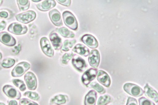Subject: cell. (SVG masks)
<instances>
[{
    "label": "cell",
    "mask_w": 158,
    "mask_h": 105,
    "mask_svg": "<svg viewBox=\"0 0 158 105\" xmlns=\"http://www.w3.org/2000/svg\"><path fill=\"white\" fill-rule=\"evenodd\" d=\"M63 17L66 26L73 30H77L78 28V24L75 17L71 12L68 11H64L63 14Z\"/></svg>",
    "instance_id": "cell-1"
},
{
    "label": "cell",
    "mask_w": 158,
    "mask_h": 105,
    "mask_svg": "<svg viewBox=\"0 0 158 105\" xmlns=\"http://www.w3.org/2000/svg\"><path fill=\"white\" fill-rule=\"evenodd\" d=\"M97 75L98 81L106 87H109L110 85L111 80L109 76L106 72L103 70H99Z\"/></svg>",
    "instance_id": "cell-15"
},
{
    "label": "cell",
    "mask_w": 158,
    "mask_h": 105,
    "mask_svg": "<svg viewBox=\"0 0 158 105\" xmlns=\"http://www.w3.org/2000/svg\"><path fill=\"white\" fill-rule=\"evenodd\" d=\"M72 63L74 68L80 72L84 71L87 67L85 61L80 57L73 58Z\"/></svg>",
    "instance_id": "cell-17"
},
{
    "label": "cell",
    "mask_w": 158,
    "mask_h": 105,
    "mask_svg": "<svg viewBox=\"0 0 158 105\" xmlns=\"http://www.w3.org/2000/svg\"><path fill=\"white\" fill-rule=\"evenodd\" d=\"M8 105H18V103L16 101L12 100L9 102Z\"/></svg>",
    "instance_id": "cell-37"
},
{
    "label": "cell",
    "mask_w": 158,
    "mask_h": 105,
    "mask_svg": "<svg viewBox=\"0 0 158 105\" xmlns=\"http://www.w3.org/2000/svg\"><path fill=\"white\" fill-rule=\"evenodd\" d=\"M19 10L23 11L29 9L30 2L27 0H18L17 1Z\"/></svg>",
    "instance_id": "cell-23"
},
{
    "label": "cell",
    "mask_w": 158,
    "mask_h": 105,
    "mask_svg": "<svg viewBox=\"0 0 158 105\" xmlns=\"http://www.w3.org/2000/svg\"><path fill=\"white\" fill-rule=\"evenodd\" d=\"M73 51L84 57H87L89 53V50L88 48L81 44H77L73 48Z\"/></svg>",
    "instance_id": "cell-20"
},
{
    "label": "cell",
    "mask_w": 158,
    "mask_h": 105,
    "mask_svg": "<svg viewBox=\"0 0 158 105\" xmlns=\"http://www.w3.org/2000/svg\"><path fill=\"white\" fill-rule=\"evenodd\" d=\"M139 105H155L154 103L144 97L139 99Z\"/></svg>",
    "instance_id": "cell-32"
},
{
    "label": "cell",
    "mask_w": 158,
    "mask_h": 105,
    "mask_svg": "<svg viewBox=\"0 0 158 105\" xmlns=\"http://www.w3.org/2000/svg\"><path fill=\"white\" fill-rule=\"evenodd\" d=\"M88 61L90 66L92 67H98L100 63V56L98 50L94 49L91 51L88 58Z\"/></svg>",
    "instance_id": "cell-12"
},
{
    "label": "cell",
    "mask_w": 158,
    "mask_h": 105,
    "mask_svg": "<svg viewBox=\"0 0 158 105\" xmlns=\"http://www.w3.org/2000/svg\"><path fill=\"white\" fill-rule=\"evenodd\" d=\"M2 53H1V52H0V60H1V59H2Z\"/></svg>",
    "instance_id": "cell-39"
},
{
    "label": "cell",
    "mask_w": 158,
    "mask_h": 105,
    "mask_svg": "<svg viewBox=\"0 0 158 105\" xmlns=\"http://www.w3.org/2000/svg\"><path fill=\"white\" fill-rule=\"evenodd\" d=\"M8 14L7 12H5V11H2L0 12V17L1 18H8Z\"/></svg>",
    "instance_id": "cell-36"
},
{
    "label": "cell",
    "mask_w": 158,
    "mask_h": 105,
    "mask_svg": "<svg viewBox=\"0 0 158 105\" xmlns=\"http://www.w3.org/2000/svg\"><path fill=\"white\" fill-rule=\"evenodd\" d=\"M8 31L14 35H22L27 33L28 28L25 25L18 23H13L8 26Z\"/></svg>",
    "instance_id": "cell-5"
},
{
    "label": "cell",
    "mask_w": 158,
    "mask_h": 105,
    "mask_svg": "<svg viewBox=\"0 0 158 105\" xmlns=\"http://www.w3.org/2000/svg\"><path fill=\"white\" fill-rule=\"evenodd\" d=\"M36 12L32 10L26 11L18 14L15 16L17 20L24 24H27L33 21L36 18Z\"/></svg>",
    "instance_id": "cell-3"
},
{
    "label": "cell",
    "mask_w": 158,
    "mask_h": 105,
    "mask_svg": "<svg viewBox=\"0 0 158 105\" xmlns=\"http://www.w3.org/2000/svg\"><path fill=\"white\" fill-rule=\"evenodd\" d=\"M144 93L147 97L153 100L156 103H158V95L157 92L149 86L148 84H146L144 87Z\"/></svg>",
    "instance_id": "cell-18"
},
{
    "label": "cell",
    "mask_w": 158,
    "mask_h": 105,
    "mask_svg": "<svg viewBox=\"0 0 158 105\" xmlns=\"http://www.w3.org/2000/svg\"><path fill=\"white\" fill-rule=\"evenodd\" d=\"M6 26V23L5 21H2L0 23V31L4 30Z\"/></svg>",
    "instance_id": "cell-35"
},
{
    "label": "cell",
    "mask_w": 158,
    "mask_h": 105,
    "mask_svg": "<svg viewBox=\"0 0 158 105\" xmlns=\"http://www.w3.org/2000/svg\"><path fill=\"white\" fill-rule=\"evenodd\" d=\"M124 90L128 94L135 97H139L143 94L144 91L139 86L131 83H127L123 86Z\"/></svg>",
    "instance_id": "cell-4"
},
{
    "label": "cell",
    "mask_w": 158,
    "mask_h": 105,
    "mask_svg": "<svg viewBox=\"0 0 158 105\" xmlns=\"http://www.w3.org/2000/svg\"><path fill=\"white\" fill-rule=\"evenodd\" d=\"M2 90L4 93L10 99L19 100L22 96L17 89L10 85H5L3 87Z\"/></svg>",
    "instance_id": "cell-7"
},
{
    "label": "cell",
    "mask_w": 158,
    "mask_h": 105,
    "mask_svg": "<svg viewBox=\"0 0 158 105\" xmlns=\"http://www.w3.org/2000/svg\"><path fill=\"white\" fill-rule=\"evenodd\" d=\"M81 40L83 43L91 48L94 49L98 47V41L92 35L88 34L84 35L82 37Z\"/></svg>",
    "instance_id": "cell-13"
},
{
    "label": "cell",
    "mask_w": 158,
    "mask_h": 105,
    "mask_svg": "<svg viewBox=\"0 0 158 105\" xmlns=\"http://www.w3.org/2000/svg\"><path fill=\"white\" fill-rule=\"evenodd\" d=\"M0 42L4 45L10 47L13 46L16 43L15 38L6 32H0Z\"/></svg>",
    "instance_id": "cell-9"
},
{
    "label": "cell",
    "mask_w": 158,
    "mask_h": 105,
    "mask_svg": "<svg viewBox=\"0 0 158 105\" xmlns=\"http://www.w3.org/2000/svg\"><path fill=\"white\" fill-rule=\"evenodd\" d=\"M40 44L42 52L49 57H53L54 52L48 39L46 37H42L40 40Z\"/></svg>",
    "instance_id": "cell-6"
},
{
    "label": "cell",
    "mask_w": 158,
    "mask_h": 105,
    "mask_svg": "<svg viewBox=\"0 0 158 105\" xmlns=\"http://www.w3.org/2000/svg\"><path fill=\"white\" fill-rule=\"evenodd\" d=\"M111 98L109 95L101 96L99 99L98 102V105H106L110 103Z\"/></svg>",
    "instance_id": "cell-27"
},
{
    "label": "cell",
    "mask_w": 158,
    "mask_h": 105,
    "mask_svg": "<svg viewBox=\"0 0 158 105\" xmlns=\"http://www.w3.org/2000/svg\"><path fill=\"white\" fill-rule=\"evenodd\" d=\"M19 104L20 105H39L35 102L27 99H21L19 101Z\"/></svg>",
    "instance_id": "cell-31"
},
{
    "label": "cell",
    "mask_w": 158,
    "mask_h": 105,
    "mask_svg": "<svg viewBox=\"0 0 158 105\" xmlns=\"http://www.w3.org/2000/svg\"><path fill=\"white\" fill-rule=\"evenodd\" d=\"M97 74V69H90L87 70L82 76V82L87 86L95 78Z\"/></svg>",
    "instance_id": "cell-10"
},
{
    "label": "cell",
    "mask_w": 158,
    "mask_h": 105,
    "mask_svg": "<svg viewBox=\"0 0 158 105\" xmlns=\"http://www.w3.org/2000/svg\"><path fill=\"white\" fill-rule=\"evenodd\" d=\"M15 63V59L10 58H6L1 62V66L4 68L8 69L14 66Z\"/></svg>",
    "instance_id": "cell-25"
},
{
    "label": "cell",
    "mask_w": 158,
    "mask_h": 105,
    "mask_svg": "<svg viewBox=\"0 0 158 105\" xmlns=\"http://www.w3.org/2000/svg\"><path fill=\"white\" fill-rule=\"evenodd\" d=\"M56 5V1L54 0H48L38 4L36 5V6L40 10L46 12L54 7Z\"/></svg>",
    "instance_id": "cell-14"
},
{
    "label": "cell",
    "mask_w": 158,
    "mask_h": 105,
    "mask_svg": "<svg viewBox=\"0 0 158 105\" xmlns=\"http://www.w3.org/2000/svg\"><path fill=\"white\" fill-rule=\"evenodd\" d=\"M30 67V65L27 62H20L12 69L11 74L13 77H20L23 76Z\"/></svg>",
    "instance_id": "cell-2"
},
{
    "label": "cell",
    "mask_w": 158,
    "mask_h": 105,
    "mask_svg": "<svg viewBox=\"0 0 158 105\" xmlns=\"http://www.w3.org/2000/svg\"><path fill=\"white\" fill-rule=\"evenodd\" d=\"M0 105H6L5 103H0Z\"/></svg>",
    "instance_id": "cell-41"
},
{
    "label": "cell",
    "mask_w": 158,
    "mask_h": 105,
    "mask_svg": "<svg viewBox=\"0 0 158 105\" xmlns=\"http://www.w3.org/2000/svg\"><path fill=\"white\" fill-rule=\"evenodd\" d=\"M24 79L28 88L34 90L37 86V79L35 75L32 72H29L25 74Z\"/></svg>",
    "instance_id": "cell-8"
},
{
    "label": "cell",
    "mask_w": 158,
    "mask_h": 105,
    "mask_svg": "<svg viewBox=\"0 0 158 105\" xmlns=\"http://www.w3.org/2000/svg\"><path fill=\"white\" fill-rule=\"evenodd\" d=\"M49 15L51 21L55 26L60 27L63 25L61 15L57 10H52L49 12Z\"/></svg>",
    "instance_id": "cell-11"
},
{
    "label": "cell",
    "mask_w": 158,
    "mask_h": 105,
    "mask_svg": "<svg viewBox=\"0 0 158 105\" xmlns=\"http://www.w3.org/2000/svg\"><path fill=\"white\" fill-rule=\"evenodd\" d=\"M76 42L77 41L76 40H65L63 46H62L61 50L64 52H68L73 48V45L76 44Z\"/></svg>",
    "instance_id": "cell-24"
},
{
    "label": "cell",
    "mask_w": 158,
    "mask_h": 105,
    "mask_svg": "<svg viewBox=\"0 0 158 105\" xmlns=\"http://www.w3.org/2000/svg\"><path fill=\"white\" fill-rule=\"evenodd\" d=\"M127 105H138L137 101L135 98L129 97L128 99Z\"/></svg>",
    "instance_id": "cell-34"
},
{
    "label": "cell",
    "mask_w": 158,
    "mask_h": 105,
    "mask_svg": "<svg viewBox=\"0 0 158 105\" xmlns=\"http://www.w3.org/2000/svg\"><path fill=\"white\" fill-rule=\"evenodd\" d=\"M56 31L58 32L63 37L66 38H73L75 37L74 32L69 30L67 28L62 27L60 28H57Z\"/></svg>",
    "instance_id": "cell-22"
},
{
    "label": "cell",
    "mask_w": 158,
    "mask_h": 105,
    "mask_svg": "<svg viewBox=\"0 0 158 105\" xmlns=\"http://www.w3.org/2000/svg\"><path fill=\"white\" fill-rule=\"evenodd\" d=\"M90 87L96 90L98 93L101 94H103L106 92L105 89L102 86H100L97 82H93L90 84Z\"/></svg>",
    "instance_id": "cell-29"
},
{
    "label": "cell",
    "mask_w": 158,
    "mask_h": 105,
    "mask_svg": "<svg viewBox=\"0 0 158 105\" xmlns=\"http://www.w3.org/2000/svg\"><path fill=\"white\" fill-rule=\"evenodd\" d=\"M49 39L55 49L59 50L61 49L62 42L61 38L56 32H52L49 35Z\"/></svg>",
    "instance_id": "cell-16"
},
{
    "label": "cell",
    "mask_w": 158,
    "mask_h": 105,
    "mask_svg": "<svg viewBox=\"0 0 158 105\" xmlns=\"http://www.w3.org/2000/svg\"><path fill=\"white\" fill-rule=\"evenodd\" d=\"M57 1L60 5L68 7L70 6L71 2L70 0H57Z\"/></svg>",
    "instance_id": "cell-33"
},
{
    "label": "cell",
    "mask_w": 158,
    "mask_h": 105,
    "mask_svg": "<svg viewBox=\"0 0 158 105\" xmlns=\"http://www.w3.org/2000/svg\"><path fill=\"white\" fill-rule=\"evenodd\" d=\"M97 99V93L94 90L89 92L85 99V105H95Z\"/></svg>",
    "instance_id": "cell-19"
},
{
    "label": "cell",
    "mask_w": 158,
    "mask_h": 105,
    "mask_svg": "<svg viewBox=\"0 0 158 105\" xmlns=\"http://www.w3.org/2000/svg\"><path fill=\"white\" fill-rule=\"evenodd\" d=\"M67 97L64 95L59 94L54 96L50 100L52 104L61 105L64 104L67 101Z\"/></svg>",
    "instance_id": "cell-21"
},
{
    "label": "cell",
    "mask_w": 158,
    "mask_h": 105,
    "mask_svg": "<svg viewBox=\"0 0 158 105\" xmlns=\"http://www.w3.org/2000/svg\"><path fill=\"white\" fill-rule=\"evenodd\" d=\"M74 55V54L73 53L64 54L62 57V63L64 64H67L69 61L71 60Z\"/></svg>",
    "instance_id": "cell-30"
},
{
    "label": "cell",
    "mask_w": 158,
    "mask_h": 105,
    "mask_svg": "<svg viewBox=\"0 0 158 105\" xmlns=\"http://www.w3.org/2000/svg\"><path fill=\"white\" fill-rule=\"evenodd\" d=\"M3 2L2 1H1V0H0V6L2 5Z\"/></svg>",
    "instance_id": "cell-40"
},
{
    "label": "cell",
    "mask_w": 158,
    "mask_h": 105,
    "mask_svg": "<svg viewBox=\"0 0 158 105\" xmlns=\"http://www.w3.org/2000/svg\"><path fill=\"white\" fill-rule=\"evenodd\" d=\"M12 82L17 87L19 88L20 90L22 91H24L26 90V86L23 81L19 79H13L12 80Z\"/></svg>",
    "instance_id": "cell-26"
},
{
    "label": "cell",
    "mask_w": 158,
    "mask_h": 105,
    "mask_svg": "<svg viewBox=\"0 0 158 105\" xmlns=\"http://www.w3.org/2000/svg\"><path fill=\"white\" fill-rule=\"evenodd\" d=\"M23 96H27L30 99L35 101H38L40 99L39 94L36 92L27 91L24 94Z\"/></svg>",
    "instance_id": "cell-28"
},
{
    "label": "cell",
    "mask_w": 158,
    "mask_h": 105,
    "mask_svg": "<svg viewBox=\"0 0 158 105\" xmlns=\"http://www.w3.org/2000/svg\"><path fill=\"white\" fill-rule=\"evenodd\" d=\"M32 2H40V1H41V0H39V1H33V0H32Z\"/></svg>",
    "instance_id": "cell-38"
}]
</instances>
